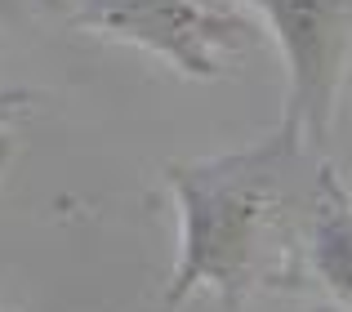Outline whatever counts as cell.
Segmentation results:
<instances>
[{
    "instance_id": "2",
    "label": "cell",
    "mask_w": 352,
    "mask_h": 312,
    "mask_svg": "<svg viewBox=\"0 0 352 312\" xmlns=\"http://www.w3.org/2000/svg\"><path fill=\"white\" fill-rule=\"evenodd\" d=\"M67 18L107 41L156 54L192 80L223 76L254 41L241 0H72Z\"/></svg>"
},
{
    "instance_id": "3",
    "label": "cell",
    "mask_w": 352,
    "mask_h": 312,
    "mask_svg": "<svg viewBox=\"0 0 352 312\" xmlns=\"http://www.w3.org/2000/svg\"><path fill=\"white\" fill-rule=\"evenodd\" d=\"M272 27L285 58V116L308 148H326L335 103L352 63V0H250Z\"/></svg>"
},
{
    "instance_id": "4",
    "label": "cell",
    "mask_w": 352,
    "mask_h": 312,
    "mask_svg": "<svg viewBox=\"0 0 352 312\" xmlns=\"http://www.w3.org/2000/svg\"><path fill=\"white\" fill-rule=\"evenodd\" d=\"M294 281L317 286L330 312H352V192L330 161H321L308 197Z\"/></svg>"
},
{
    "instance_id": "1",
    "label": "cell",
    "mask_w": 352,
    "mask_h": 312,
    "mask_svg": "<svg viewBox=\"0 0 352 312\" xmlns=\"http://www.w3.org/2000/svg\"><path fill=\"white\" fill-rule=\"evenodd\" d=\"M312 156L317 148L276 125L263 143L165 170L179 201V263L165 304L179 308L197 290L241 304L263 286H290L321 170Z\"/></svg>"
},
{
    "instance_id": "5",
    "label": "cell",
    "mask_w": 352,
    "mask_h": 312,
    "mask_svg": "<svg viewBox=\"0 0 352 312\" xmlns=\"http://www.w3.org/2000/svg\"><path fill=\"white\" fill-rule=\"evenodd\" d=\"M72 0H0V14L5 18H36V14H67Z\"/></svg>"
}]
</instances>
